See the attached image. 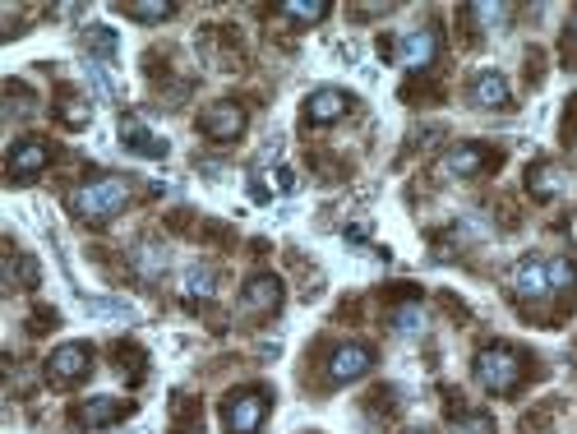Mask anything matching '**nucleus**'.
Masks as SVG:
<instances>
[{"label":"nucleus","mask_w":577,"mask_h":434,"mask_svg":"<svg viewBox=\"0 0 577 434\" xmlns=\"http://www.w3.org/2000/svg\"><path fill=\"white\" fill-rule=\"evenodd\" d=\"M130 204V185L121 181V176H97V181L79 185V190L70 194V213L79 217V222H111V217L121 213V208Z\"/></svg>","instance_id":"obj_1"},{"label":"nucleus","mask_w":577,"mask_h":434,"mask_svg":"<svg viewBox=\"0 0 577 434\" xmlns=\"http://www.w3.org/2000/svg\"><path fill=\"white\" fill-rule=\"evenodd\" d=\"M476 384H481L485 393H494V398L513 393V388L522 384V356H517L513 347H504V342L476 351Z\"/></svg>","instance_id":"obj_2"},{"label":"nucleus","mask_w":577,"mask_h":434,"mask_svg":"<svg viewBox=\"0 0 577 434\" xmlns=\"http://www.w3.org/2000/svg\"><path fill=\"white\" fill-rule=\"evenodd\" d=\"M268 407H273V393L268 388H236L227 402H222V425L231 434H259V425L268 421Z\"/></svg>","instance_id":"obj_3"},{"label":"nucleus","mask_w":577,"mask_h":434,"mask_svg":"<svg viewBox=\"0 0 577 434\" xmlns=\"http://www.w3.org/2000/svg\"><path fill=\"white\" fill-rule=\"evenodd\" d=\"M379 51H384V56H393L402 70L421 74V70H430L434 56H439V33H434V28H411V33H402L397 42H384Z\"/></svg>","instance_id":"obj_4"},{"label":"nucleus","mask_w":577,"mask_h":434,"mask_svg":"<svg viewBox=\"0 0 577 434\" xmlns=\"http://www.w3.org/2000/svg\"><path fill=\"white\" fill-rule=\"evenodd\" d=\"M88 374H93V347L88 342H65L47 356V379L56 388H74L84 384Z\"/></svg>","instance_id":"obj_5"},{"label":"nucleus","mask_w":577,"mask_h":434,"mask_svg":"<svg viewBox=\"0 0 577 434\" xmlns=\"http://www.w3.org/2000/svg\"><path fill=\"white\" fill-rule=\"evenodd\" d=\"M51 162V144L47 139H37V134H28V139H19V144L10 148V157H5V176H10V185H28L33 176H42Z\"/></svg>","instance_id":"obj_6"},{"label":"nucleus","mask_w":577,"mask_h":434,"mask_svg":"<svg viewBox=\"0 0 577 434\" xmlns=\"http://www.w3.org/2000/svg\"><path fill=\"white\" fill-rule=\"evenodd\" d=\"M245 125H250V116H245L241 102H213V107L199 111V130H204V139H213V144L241 139Z\"/></svg>","instance_id":"obj_7"},{"label":"nucleus","mask_w":577,"mask_h":434,"mask_svg":"<svg viewBox=\"0 0 577 434\" xmlns=\"http://www.w3.org/2000/svg\"><path fill=\"white\" fill-rule=\"evenodd\" d=\"M494 162H499V157H494L485 144H457L453 153L439 157V176H448V181H471V176L490 171Z\"/></svg>","instance_id":"obj_8"},{"label":"nucleus","mask_w":577,"mask_h":434,"mask_svg":"<svg viewBox=\"0 0 577 434\" xmlns=\"http://www.w3.org/2000/svg\"><path fill=\"white\" fill-rule=\"evenodd\" d=\"M370 365H374V351L365 342H342L328 356V379L333 384H356L361 374H370Z\"/></svg>","instance_id":"obj_9"},{"label":"nucleus","mask_w":577,"mask_h":434,"mask_svg":"<svg viewBox=\"0 0 577 434\" xmlns=\"http://www.w3.org/2000/svg\"><path fill=\"white\" fill-rule=\"evenodd\" d=\"M130 411L134 407L125 398H107V393H102V398H84L74 407V425H79V430H102V425L125 421Z\"/></svg>","instance_id":"obj_10"},{"label":"nucleus","mask_w":577,"mask_h":434,"mask_svg":"<svg viewBox=\"0 0 577 434\" xmlns=\"http://www.w3.org/2000/svg\"><path fill=\"white\" fill-rule=\"evenodd\" d=\"M471 107H481V111H508L513 107V93H508V79L499 70H481V74H471Z\"/></svg>","instance_id":"obj_11"},{"label":"nucleus","mask_w":577,"mask_h":434,"mask_svg":"<svg viewBox=\"0 0 577 434\" xmlns=\"http://www.w3.org/2000/svg\"><path fill=\"white\" fill-rule=\"evenodd\" d=\"M351 111V93L347 88H314L305 97V125H333Z\"/></svg>","instance_id":"obj_12"},{"label":"nucleus","mask_w":577,"mask_h":434,"mask_svg":"<svg viewBox=\"0 0 577 434\" xmlns=\"http://www.w3.org/2000/svg\"><path fill=\"white\" fill-rule=\"evenodd\" d=\"M121 144L130 148V153H139V157H167L171 153L167 139H157V134L148 130L139 116H130V111L121 116Z\"/></svg>","instance_id":"obj_13"},{"label":"nucleus","mask_w":577,"mask_h":434,"mask_svg":"<svg viewBox=\"0 0 577 434\" xmlns=\"http://www.w3.org/2000/svg\"><path fill=\"white\" fill-rule=\"evenodd\" d=\"M245 310L250 314H277L282 310V282L273 273H254L245 282Z\"/></svg>","instance_id":"obj_14"},{"label":"nucleus","mask_w":577,"mask_h":434,"mask_svg":"<svg viewBox=\"0 0 577 434\" xmlns=\"http://www.w3.org/2000/svg\"><path fill=\"white\" fill-rule=\"evenodd\" d=\"M513 291L522 301H541L545 291H550V268H545V259H522V264L513 268Z\"/></svg>","instance_id":"obj_15"},{"label":"nucleus","mask_w":577,"mask_h":434,"mask_svg":"<svg viewBox=\"0 0 577 434\" xmlns=\"http://www.w3.org/2000/svg\"><path fill=\"white\" fill-rule=\"evenodd\" d=\"M181 296H185V301H208V296H217V268H208V264L185 268Z\"/></svg>","instance_id":"obj_16"},{"label":"nucleus","mask_w":577,"mask_h":434,"mask_svg":"<svg viewBox=\"0 0 577 434\" xmlns=\"http://www.w3.org/2000/svg\"><path fill=\"white\" fill-rule=\"evenodd\" d=\"M277 14H287L291 24H324L333 5L328 0H287V5H277Z\"/></svg>","instance_id":"obj_17"},{"label":"nucleus","mask_w":577,"mask_h":434,"mask_svg":"<svg viewBox=\"0 0 577 434\" xmlns=\"http://www.w3.org/2000/svg\"><path fill=\"white\" fill-rule=\"evenodd\" d=\"M37 278H42L37 259H28V254H19V250L5 254V282H10V287H37Z\"/></svg>","instance_id":"obj_18"},{"label":"nucleus","mask_w":577,"mask_h":434,"mask_svg":"<svg viewBox=\"0 0 577 434\" xmlns=\"http://www.w3.org/2000/svg\"><path fill=\"white\" fill-rule=\"evenodd\" d=\"M559 190H564V181H559V171H554L550 162H536V167L527 171V194L531 199H554Z\"/></svg>","instance_id":"obj_19"},{"label":"nucleus","mask_w":577,"mask_h":434,"mask_svg":"<svg viewBox=\"0 0 577 434\" xmlns=\"http://www.w3.org/2000/svg\"><path fill=\"white\" fill-rule=\"evenodd\" d=\"M84 51L97 56V61H111V56L121 51V37L111 33V28H102V24H88L84 28Z\"/></svg>","instance_id":"obj_20"},{"label":"nucleus","mask_w":577,"mask_h":434,"mask_svg":"<svg viewBox=\"0 0 577 434\" xmlns=\"http://www.w3.org/2000/svg\"><path fill=\"white\" fill-rule=\"evenodd\" d=\"M84 310L97 314V319H125V324H130V319H139V310H134L130 301H121V296H88Z\"/></svg>","instance_id":"obj_21"},{"label":"nucleus","mask_w":577,"mask_h":434,"mask_svg":"<svg viewBox=\"0 0 577 434\" xmlns=\"http://www.w3.org/2000/svg\"><path fill=\"white\" fill-rule=\"evenodd\" d=\"M61 121L70 125V130H88V121H93V107H88V97H79V93H70V88H65L61 93Z\"/></svg>","instance_id":"obj_22"},{"label":"nucleus","mask_w":577,"mask_h":434,"mask_svg":"<svg viewBox=\"0 0 577 434\" xmlns=\"http://www.w3.org/2000/svg\"><path fill=\"white\" fill-rule=\"evenodd\" d=\"M121 14H130V19H139V24H162V19H171L176 14V5L171 0H130V5H121Z\"/></svg>","instance_id":"obj_23"},{"label":"nucleus","mask_w":577,"mask_h":434,"mask_svg":"<svg viewBox=\"0 0 577 434\" xmlns=\"http://www.w3.org/2000/svg\"><path fill=\"white\" fill-rule=\"evenodd\" d=\"M550 268V291H573L577 287V264L573 259H545Z\"/></svg>","instance_id":"obj_24"},{"label":"nucleus","mask_w":577,"mask_h":434,"mask_svg":"<svg viewBox=\"0 0 577 434\" xmlns=\"http://www.w3.org/2000/svg\"><path fill=\"white\" fill-rule=\"evenodd\" d=\"M393 328H397V333H421V328H425L421 305H416V301H411V305H397V310H393Z\"/></svg>","instance_id":"obj_25"},{"label":"nucleus","mask_w":577,"mask_h":434,"mask_svg":"<svg viewBox=\"0 0 577 434\" xmlns=\"http://www.w3.org/2000/svg\"><path fill=\"white\" fill-rule=\"evenodd\" d=\"M448 434H494V421L485 411H471V416H457V421L448 425Z\"/></svg>","instance_id":"obj_26"},{"label":"nucleus","mask_w":577,"mask_h":434,"mask_svg":"<svg viewBox=\"0 0 577 434\" xmlns=\"http://www.w3.org/2000/svg\"><path fill=\"white\" fill-rule=\"evenodd\" d=\"M134 361H144V356L134 347H116V370H121L130 384H139V379H144V365H134Z\"/></svg>","instance_id":"obj_27"},{"label":"nucleus","mask_w":577,"mask_h":434,"mask_svg":"<svg viewBox=\"0 0 577 434\" xmlns=\"http://www.w3.org/2000/svg\"><path fill=\"white\" fill-rule=\"evenodd\" d=\"M134 259H139V273H148V278H157V273H162V264H167V254L157 250V245H139V250H134Z\"/></svg>","instance_id":"obj_28"},{"label":"nucleus","mask_w":577,"mask_h":434,"mask_svg":"<svg viewBox=\"0 0 577 434\" xmlns=\"http://www.w3.org/2000/svg\"><path fill=\"white\" fill-rule=\"evenodd\" d=\"M471 19H476V24H504L508 19V5H471Z\"/></svg>","instance_id":"obj_29"},{"label":"nucleus","mask_w":577,"mask_h":434,"mask_svg":"<svg viewBox=\"0 0 577 434\" xmlns=\"http://www.w3.org/2000/svg\"><path fill=\"white\" fill-rule=\"evenodd\" d=\"M277 190H296V176H291V171H287V167L277 171Z\"/></svg>","instance_id":"obj_30"},{"label":"nucleus","mask_w":577,"mask_h":434,"mask_svg":"<svg viewBox=\"0 0 577 434\" xmlns=\"http://www.w3.org/2000/svg\"><path fill=\"white\" fill-rule=\"evenodd\" d=\"M568 28H573V37H577V10H573V24H568Z\"/></svg>","instance_id":"obj_31"},{"label":"nucleus","mask_w":577,"mask_h":434,"mask_svg":"<svg viewBox=\"0 0 577 434\" xmlns=\"http://www.w3.org/2000/svg\"><path fill=\"white\" fill-rule=\"evenodd\" d=\"M411 434H425V430H411Z\"/></svg>","instance_id":"obj_32"}]
</instances>
